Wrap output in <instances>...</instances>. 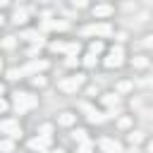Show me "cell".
<instances>
[{
  "instance_id": "21",
  "label": "cell",
  "mask_w": 153,
  "mask_h": 153,
  "mask_svg": "<svg viewBox=\"0 0 153 153\" xmlns=\"http://www.w3.org/2000/svg\"><path fill=\"white\" fill-rule=\"evenodd\" d=\"M79 50H81L79 41H74V43H67V45H65V53H67V55H76Z\"/></svg>"
},
{
  "instance_id": "35",
  "label": "cell",
  "mask_w": 153,
  "mask_h": 153,
  "mask_svg": "<svg viewBox=\"0 0 153 153\" xmlns=\"http://www.w3.org/2000/svg\"><path fill=\"white\" fill-rule=\"evenodd\" d=\"M2 93H5V84H0V96H2Z\"/></svg>"
},
{
  "instance_id": "18",
  "label": "cell",
  "mask_w": 153,
  "mask_h": 153,
  "mask_svg": "<svg viewBox=\"0 0 153 153\" xmlns=\"http://www.w3.org/2000/svg\"><path fill=\"white\" fill-rule=\"evenodd\" d=\"M0 151L2 153H12L14 151V141L12 139H0Z\"/></svg>"
},
{
  "instance_id": "22",
  "label": "cell",
  "mask_w": 153,
  "mask_h": 153,
  "mask_svg": "<svg viewBox=\"0 0 153 153\" xmlns=\"http://www.w3.org/2000/svg\"><path fill=\"white\" fill-rule=\"evenodd\" d=\"M76 153H93V143H91V141H84V143H79Z\"/></svg>"
},
{
  "instance_id": "2",
  "label": "cell",
  "mask_w": 153,
  "mask_h": 153,
  "mask_svg": "<svg viewBox=\"0 0 153 153\" xmlns=\"http://www.w3.org/2000/svg\"><path fill=\"white\" fill-rule=\"evenodd\" d=\"M81 86H84V74H72V76H65L57 81V88L65 93H76Z\"/></svg>"
},
{
  "instance_id": "24",
  "label": "cell",
  "mask_w": 153,
  "mask_h": 153,
  "mask_svg": "<svg viewBox=\"0 0 153 153\" xmlns=\"http://www.w3.org/2000/svg\"><path fill=\"white\" fill-rule=\"evenodd\" d=\"M96 62H98V57H96V55H91V53H86V55H84V65H86V67H96Z\"/></svg>"
},
{
  "instance_id": "4",
  "label": "cell",
  "mask_w": 153,
  "mask_h": 153,
  "mask_svg": "<svg viewBox=\"0 0 153 153\" xmlns=\"http://www.w3.org/2000/svg\"><path fill=\"white\" fill-rule=\"evenodd\" d=\"M50 65H48V60H31V62H26L24 67H19V76H36L38 72H43V69H48Z\"/></svg>"
},
{
  "instance_id": "27",
  "label": "cell",
  "mask_w": 153,
  "mask_h": 153,
  "mask_svg": "<svg viewBox=\"0 0 153 153\" xmlns=\"http://www.w3.org/2000/svg\"><path fill=\"white\" fill-rule=\"evenodd\" d=\"M65 65H67V67H74V65H79V57H76V55H67Z\"/></svg>"
},
{
  "instance_id": "29",
  "label": "cell",
  "mask_w": 153,
  "mask_h": 153,
  "mask_svg": "<svg viewBox=\"0 0 153 153\" xmlns=\"http://www.w3.org/2000/svg\"><path fill=\"white\" fill-rule=\"evenodd\" d=\"M117 91H120V93H127V91H131V84H129V81H122V84L117 86Z\"/></svg>"
},
{
  "instance_id": "39",
  "label": "cell",
  "mask_w": 153,
  "mask_h": 153,
  "mask_svg": "<svg viewBox=\"0 0 153 153\" xmlns=\"http://www.w3.org/2000/svg\"><path fill=\"white\" fill-rule=\"evenodd\" d=\"M0 69H2V60H0Z\"/></svg>"
},
{
  "instance_id": "8",
  "label": "cell",
  "mask_w": 153,
  "mask_h": 153,
  "mask_svg": "<svg viewBox=\"0 0 153 153\" xmlns=\"http://www.w3.org/2000/svg\"><path fill=\"white\" fill-rule=\"evenodd\" d=\"M41 29L43 31H67L69 29V22H62V19H43V24H41Z\"/></svg>"
},
{
  "instance_id": "31",
  "label": "cell",
  "mask_w": 153,
  "mask_h": 153,
  "mask_svg": "<svg viewBox=\"0 0 153 153\" xmlns=\"http://www.w3.org/2000/svg\"><path fill=\"white\" fill-rule=\"evenodd\" d=\"M141 139H143V136H141V131H131V134H129V141H131V143H139Z\"/></svg>"
},
{
  "instance_id": "1",
  "label": "cell",
  "mask_w": 153,
  "mask_h": 153,
  "mask_svg": "<svg viewBox=\"0 0 153 153\" xmlns=\"http://www.w3.org/2000/svg\"><path fill=\"white\" fill-rule=\"evenodd\" d=\"M36 105H38V98L33 93H29V91H17L12 96V108L17 110V115H24L26 110H31Z\"/></svg>"
},
{
  "instance_id": "5",
  "label": "cell",
  "mask_w": 153,
  "mask_h": 153,
  "mask_svg": "<svg viewBox=\"0 0 153 153\" xmlns=\"http://www.w3.org/2000/svg\"><path fill=\"white\" fill-rule=\"evenodd\" d=\"M79 110L86 115V120L91 122V124H100V122H105L108 117H105V112H100V110H96L93 105H88V103H79Z\"/></svg>"
},
{
  "instance_id": "38",
  "label": "cell",
  "mask_w": 153,
  "mask_h": 153,
  "mask_svg": "<svg viewBox=\"0 0 153 153\" xmlns=\"http://www.w3.org/2000/svg\"><path fill=\"white\" fill-rule=\"evenodd\" d=\"M38 153H48V151H38Z\"/></svg>"
},
{
  "instance_id": "34",
  "label": "cell",
  "mask_w": 153,
  "mask_h": 153,
  "mask_svg": "<svg viewBox=\"0 0 153 153\" xmlns=\"http://www.w3.org/2000/svg\"><path fill=\"white\" fill-rule=\"evenodd\" d=\"M38 48H41V45H31V48H29V55H36V53H38Z\"/></svg>"
},
{
  "instance_id": "17",
  "label": "cell",
  "mask_w": 153,
  "mask_h": 153,
  "mask_svg": "<svg viewBox=\"0 0 153 153\" xmlns=\"http://www.w3.org/2000/svg\"><path fill=\"white\" fill-rule=\"evenodd\" d=\"M72 139H74V141H79V143H84V141H88V131H86V129H74Z\"/></svg>"
},
{
  "instance_id": "9",
  "label": "cell",
  "mask_w": 153,
  "mask_h": 153,
  "mask_svg": "<svg viewBox=\"0 0 153 153\" xmlns=\"http://www.w3.org/2000/svg\"><path fill=\"white\" fill-rule=\"evenodd\" d=\"M19 38H26V41H31L33 45H43V43H45L43 33H41L38 29H24V31L19 33Z\"/></svg>"
},
{
  "instance_id": "10",
  "label": "cell",
  "mask_w": 153,
  "mask_h": 153,
  "mask_svg": "<svg viewBox=\"0 0 153 153\" xmlns=\"http://www.w3.org/2000/svg\"><path fill=\"white\" fill-rule=\"evenodd\" d=\"M33 153H38V151H45L48 146H50V139H45V136H33V139H29V143H26Z\"/></svg>"
},
{
  "instance_id": "6",
  "label": "cell",
  "mask_w": 153,
  "mask_h": 153,
  "mask_svg": "<svg viewBox=\"0 0 153 153\" xmlns=\"http://www.w3.org/2000/svg\"><path fill=\"white\" fill-rule=\"evenodd\" d=\"M0 134H7V139H19L22 136V129H19V122L14 120H2L0 122Z\"/></svg>"
},
{
  "instance_id": "19",
  "label": "cell",
  "mask_w": 153,
  "mask_h": 153,
  "mask_svg": "<svg viewBox=\"0 0 153 153\" xmlns=\"http://www.w3.org/2000/svg\"><path fill=\"white\" fill-rule=\"evenodd\" d=\"M131 67H136V69H143V67H148V57H143V55L134 57V60H131Z\"/></svg>"
},
{
  "instance_id": "30",
  "label": "cell",
  "mask_w": 153,
  "mask_h": 153,
  "mask_svg": "<svg viewBox=\"0 0 153 153\" xmlns=\"http://www.w3.org/2000/svg\"><path fill=\"white\" fill-rule=\"evenodd\" d=\"M117 124H120L122 129H129V127H131V120H129V117H120V122H117Z\"/></svg>"
},
{
  "instance_id": "15",
  "label": "cell",
  "mask_w": 153,
  "mask_h": 153,
  "mask_svg": "<svg viewBox=\"0 0 153 153\" xmlns=\"http://www.w3.org/2000/svg\"><path fill=\"white\" fill-rule=\"evenodd\" d=\"M103 65H105L108 69H112V67H120V65H122V57H115V55H108V57L103 60Z\"/></svg>"
},
{
  "instance_id": "28",
  "label": "cell",
  "mask_w": 153,
  "mask_h": 153,
  "mask_svg": "<svg viewBox=\"0 0 153 153\" xmlns=\"http://www.w3.org/2000/svg\"><path fill=\"white\" fill-rule=\"evenodd\" d=\"M31 84H33V86H45V79H43L41 74H36V76L31 79Z\"/></svg>"
},
{
  "instance_id": "13",
  "label": "cell",
  "mask_w": 153,
  "mask_h": 153,
  "mask_svg": "<svg viewBox=\"0 0 153 153\" xmlns=\"http://www.w3.org/2000/svg\"><path fill=\"white\" fill-rule=\"evenodd\" d=\"M76 122V115L74 112H60V117H57V124L60 127H72Z\"/></svg>"
},
{
  "instance_id": "37",
  "label": "cell",
  "mask_w": 153,
  "mask_h": 153,
  "mask_svg": "<svg viewBox=\"0 0 153 153\" xmlns=\"http://www.w3.org/2000/svg\"><path fill=\"white\" fill-rule=\"evenodd\" d=\"M2 22H5V17H2V14H0V24H2Z\"/></svg>"
},
{
  "instance_id": "23",
  "label": "cell",
  "mask_w": 153,
  "mask_h": 153,
  "mask_svg": "<svg viewBox=\"0 0 153 153\" xmlns=\"http://www.w3.org/2000/svg\"><path fill=\"white\" fill-rule=\"evenodd\" d=\"M65 45H67V43H62V41H53V43H50V50H53V53H65Z\"/></svg>"
},
{
  "instance_id": "36",
  "label": "cell",
  "mask_w": 153,
  "mask_h": 153,
  "mask_svg": "<svg viewBox=\"0 0 153 153\" xmlns=\"http://www.w3.org/2000/svg\"><path fill=\"white\" fill-rule=\"evenodd\" d=\"M48 153H65V151H60V148H57V151H48Z\"/></svg>"
},
{
  "instance_id": "32",
  "label": "cell",
  "mask_w": 153,
  "mask_h": 153,
  "mask_svg": "<svg viewBox=\"0 0 153 153\" xmlns=\"http://www.w3.org/2000/svg\"><path fill=\"white\" fill-rule=\"evenodd\" d=\"M7 79H19V69H17V67H12V69L7 72Z\"/></svg>"
},
{
  "instance_id": "33",
  "label": "cell",
  "mask_w": 153,
  "mask_h": 153,
  "mask_svg": "<svg viewBox=\"0 0 153 153\" xmlns=\"http://www.w3.org/2000/svg\"><path fill=\"white\" fill-rule=\"evenodd\" d=\"M7 108H10V103H7V100H5V98H2V96H0V112H5V110H7Z\"/></svg>"
},
{
  "instance_id": "7",
  "label": "cell",
  "mask_w": 153,
  "mask_h": 153,
  "mask_svg": "<svg viewBox=\"0 0 153 153\" xmlns=\"http://www.w3.org/2000/svg\"><path fill=\"white\" fill-rule=\"evenodd\" d=\"M98 146H100L103 153H122V143L117 139H110V136H103L98 141Z\"/></svg>"
},
{
  "instance_id": "12",
  "label": "cell",
  "mask_w": 153,
  "mask_h": 153,
  "mask_svg": "<svg viewBox=\"0 0 153 153\" xmlns=\"http://www.w3.org/2000/svg\"><path fill=\"white\" fill-rule=\"evenodd\" d=\"M100 103H103L105 108L115 110V108L120 105V96H117V93H103V96H100Z\"/></svg>"
},
{
  "instance_id": "3",
  "label": "cell",
  "mask_w": 153,
  "mask_h": 153,
  "mask_svg": "<svg viewBox=\"0 0 153 153\" xmlns=\"http://www.w3.org/2000/svg\"><path fill=\"white\" fill-rule=\"evenodd\" d=\"M115 29L108 24V22H100V24H86L81 29V36H112Z\"/></svg>"
},
{
  "instance_id": "25",
  "label": "cell",
  "mask_w": 153,
  "mask_h": 153,
  "mask_svg": "<svg viewBox=\"0 0 153 153\" xmlns=\"http://www.w3.org/2000/svg\"><path fill=\"white\" fill-rule=\"evenodd\" d=\"M14 43H17V36H5L2 38V48H14Z\"/></svg>"
},
{
  "instance_id": "16",
  "label": "cell",
  "mask_w": 153,
  "mask_h": 153,
  "mask_svg": "<svg viewBox=\"0 0 153 153\" xmlns=\"http://www.w3.org/2000/svg\"><path fill=\"white\" fill-rule=\"evenodd\" d=\"M88 53L98 57V55L103 53V41H91V45H88Z\"/></svg>"
},
{
  "instance_id": "20",
  "label": "cell",
  "mask_w": 153,
  "mask_h": 153,
  "mask_svg": "<svg viewBox=\"0 0 153 153\" xmlns=\"http://www.w3.org/2000/svg\"><path fill=\"white\" fill-rule=\"evenodd\" d=\"M38 136L50 139V136H53V124H48V122H45V124H41V127H38Z\"/></svg>"
},
{
  "instance_id": "26",
  "label": "cell",
  "mask_w": 153,
  "mask_h": 153,
  "mask_svg": "<svg viewBox=\"0 0 153 153\" xmlns=\"http://www.w3.org/2000/svg\"><path fill=\"white\" fill-rule=\"evenodd\" d=\"M110 55H115V57H122V60H124V48H122V45H112Z\"/></svg>"
},
{
  "instance_id": "11",
  "label": "cell",
  "mask_w": 153,
  "mask_h": 153,
  "mask_svg": "<svg viewBox=\"0 0 153 153\" xmlns=\"http://www.w3.org/2000/svg\"><path fill=\"white\" fill-rule=\"evenodd\" d=\"M115 12V7L112 5H108V2H103V5H96L93 7V17H98V19H105V17H110Z\"/></svg>"
},
{
  "instance_id": "14",
  "label": "cell",
  "mask_w": 153,
  "mask_h": 153,
  "mask_svg": "<svg viewBox=\"0 0 153 153\" xmlns=\"http://www.w3.org/2000/svg\"><path fill=\"white\" fill-rule=\"evenodd\" d=\"M26 17H29V12H26L24 7H17V10H14V14H12V22H14V24H24V22H26Z\"/></svg>"
}]
</instances>
